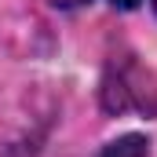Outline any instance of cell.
Masks as SVG:
<instances>
[{"label": "cell", "instance_id": "cell-1", "mask_svg": "<svg viewBox=\"0 0 157 157\" xmlns=\"http://www.w3.org/2000/svg\"><path fill=\"white\" fill-rule=\"evenodd\" d=\"M99 157H150V139L139 132H124L117 139H110L99 150Z\"/></svg>", "mask_w": 157, "mask_h": 157}, {"label": "cell", "instance_id": "cell-2", "mask_svg": "<svg viewBox=\"0 0 157 157\" xmlns=\"http://www.w3.org/2000/svg\"><path fill=\"white\" fill-rule=\"evenodd\" d=\"M110 4H113V7H121V11H135L143 0H110Z\"/></svg>", "mask_w": 157, "mask_h": 157}, {"label": "cell", "instance_id": "cell-4", "mask_svg": "<svg viewBox=\"0 0 157 157\" xmlns=\"http://www.w3.org/2000/svg\"><path fill=\"white\" fill-rule=\"evenodd\" d=\"M150 7H154V15H157V0H150Z\"/></svg>", "mask_w": 157, "mask_h": 157}, {"label": "cell", "instance_id": "cell-3", "mask_svg": "<svg viewBox=\"0 0 157 157\" xmlns=\"http://www.w3.org/2000/svg\"><path fill=\"white\" fill-rule=\"evenodd\" d=\"M59 7H84V4H91V0H55Z\"/></svg>", "mask_w": 157, "mask_h": 157}]
</instances>
